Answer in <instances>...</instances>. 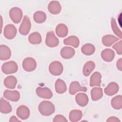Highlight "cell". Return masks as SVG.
<instances>
[{"instance_id":"obj_23","label":"cell","mask_w":122,"mask_h":122,"mask_svg":"<svg viewBox=\"0 0 122 122\" xmlns=\"http://www.w3.org/2000/svg\"><path fill=\"white\" fill-rule=\"evenodd\" d=\"M95 67V64L93 61H90L86 62L83 67V74L86 77L89 76L91 72L93 71Z\"/></svg>"},{"instance_id":"obj_27","label":"cell","mask_w":122,"mask_h":122,"mask_svg":"<svg viewBox=\"0 0 122 122\" xmlns=\"http://www.w3.org/2000/svg\"><path fill=\"white\" fill-rule=\"evenodd\" d=\"M82 112L79 110H71L69 113V119L71 122H76L79 121L82 118Z\"/></svg>"},{"instance_id":"obj_15","label":"cell","mask_w":122,"mask_h":122,"mask_svg":"<svg viewBox=\"0 0 122 122\" xmlns=\"http://www.w3.org/2000/svg\"><path fill=\"white\" fill-rule=\"evenodd\" d=\"M75 101L79 106L84 107L88 103L89 98L85 93L80 92L75 96Z\"/></svg>"},{"instance_id":"obj_7","label":"cell","mask_w":122,"mask_h":122,"mask_svg":"<svg viewBox=\"0 0 122 122\" xmlns=\"http://www.w3.org/2000/svg\"><path fill=\"white\" fill-rule=\"evenodd\" d=\"M37 66V62L35 60L31 57L25 58L22 62V67L23 69L28 72L34 71Z\"/></svg>"},{"instance_id":"obj_19","label":"cell","mask_w":122,"mask_h":122,"mask_svg":"<svg viewBox=\"0 0 122 122\" xmlns=\"http://www.w3.org/2000/svg\"><path fill=\"white\" fill-rule=\"evenodd\" d=\"M11 51L9 47L5 45H0V59L6 61L10 58Z\"/></svg>"},{"instance_id":"obj_37","label":"cell","mask_w":122,"mask_h":122,"mask_svg":"<svg viewBox=\"0 0 122 122\" xmlns=\"http://www.w3.org/2000/svg\"><path fill=\"white\" fill-rule=\"evenodd\" d=\"M116 66L119 71H122V58H120L119 60H118L117 63H116Z\"/></svg>"},{"instance_id":"obj_2","label":"cell","mask_w":122,"mask_h":122,"mask_svg":"<svg viewBox=\"0 0 122 122\" xmlns=\"http://www.w3.org/2000/svg\"><path fill=\"white\" fill-rule=\"evenodd\" d=\"M18 69V67L17 63L12 61L6 62L1 66V71L6 74L14 73L17 71Z\"/></svg>"},{"instance_id":"obj_3","label":"cell","mask_w":122,"mask_h":122,"mask_svg":"<svg viewBox=\"0 0 122 122\" xmlns=\"http://www.w3.org/2000/svg\"><path fill=\"white\" fill-rule=\"evenodd\" d=\"M49 71L53 75H60L63 72V66L62 64L57 61H53L51 62L49 66Z\"/></svg>"},{"instance_id":"obj_6","label":"cell","mask_w":122,"mask_h":122,"mask_svg":"<svg viewBox=\"0 0 122 122\" xmlns=\"http://www.w3.org/2000/svg\"><path fill=\"white\" fill-rule=\"evenodd\" d=\"M45 43L48 47L53 48L57 47L59 43L58 38L52 31H49L46 34Z\"/></svg>"},{"instance_id":"obj_30","label":"cell","mask_w":122,"mask_h":122,"mask_svg":"<svg viewBox=\"0 0 122 122\" xmlns=\"http://www.w3.org/2000/svg\"><path fill=\"white\" fill-rule=\"evenodd\" d=\"M82 53L86 55H91L95 51V46L91 43H86L82 46L81 48Z\"/></svg>"},{"instance_id":"obj_18","label":"cell","mask_w":122,"mask_h":122,"mask_svg":"<svg viewBox=\"0 0 122 122\" xmlns=\"http://www.w3.org/2000/svg\"><path fill=\"white\" fill-rule=\"evenodd\" d=\"M102 75L98 71L94 72L92 73L90 77V85L91 87L93 86H101Z\"/></svg>"},{"instance_id":"obj_11","label":"cell","mask_w":122,"mask_h":122,"mask_svg":"<svg viewBox=\"0 0 122 122\" xmlns=\"http://www.w3.org/2000/svg\"><path fill=\"white\" fill-rule=\"evenodd\" d=\"M87 90L86 87L81 86L77 81H72L70 85L69 93L71 95H74L76 92L81 91L86 92Z\"/></svg>"},{"instance_id":"obj_21","label":"cell","mask_w":122,"mask_h":122,"mask_svg":"<svg viewBox=\"0 0 122 122\" xmlns=\"http://www.w3.org/2000/svg\"><path fill=\"white\" fill-rule=\"evenodd\" d=\"M55 31L58 37L63 38L67 35L68 33V29L65 24L60 23L57 25L55 28Z\"/></svg>"},{"instance_id":"obj_14","label":"cell","mask_w":122,"mask_h":122,"mask_svg":"<svg viewBox=\"0 0 122 122\" xmlns=\"http://www.w3.org/2000/svg\"><path fill=\"white\" fill-rule=\"evenodd\" d=\"M48 9L49 11L53 14H58L61 10V6L58 1H51L48 4Z\"/></svg>"},{"instance_id":"obj_36","label":"cell","mask_w":122,"mask_h":122,"mask_svg":"<svg viewBox=\"0 0 122 122\" xmlns=\"http://www.w3.org/2000/svg\"><path fill=\"white\" fill-rule=\"evenodd\" d=\"M107 122H120L121 121L117 117L115 116H111L108 118L106 120Z\"/></svg>"},{"instance_id":"obj_1","label":"cell","mask_w":122,"mask_h":122,"mask_svg":"<svg viewBox=\"0 0 122 122\" xmlns=\"http://www.w3.org/2000/svg\"><path fill=\"white\" fill-rule=\"evenodd\" d=\"M38 109L41 114L43 116H50L55 112L54 104L50 101H43L40 102Z\"/></svg>"},{"instance_id":"obj_31","label":"cell","mask_w":122,"mask_h":122,"mask_svg":"<svg viewBox=\"0 0 122 122\" xmlns=\"http://www.w3.org/2000/svg\"><path fill=\"white\" fill-rule=\"evenodd\" d=\"M46 14L42 11L39 10L36 11L33 16L34 20L38 23H42L46 20Z\"/></svg>"},{"instance_id":"obj_17","label":"cell","mask_w":122,"mask_h":122,"mask_svg":"<svg viewBox=\"0 0 122 122\" xmlns=\"http://www.w3.org/2000/svg\"><path fill=\"white\" fill-rule=\"evenodd\" d=\"M75 50L72 48L65 46L61 49L60 51V54L62 58L69 59L73 57L75 54Z\"/></svg>"},{"instance_id":"obj_24","label":"cell","mask_w":122,"mask_h":122,"mask_svg":"<svg viewBox=\"0 0 122 122\" xmlns=\"http://www.w3.org/2000/svg\"><path fill=\"white\" fill-rule=\"evenodd\" d=\"M17 83V78L14 76H8L4 80V85L5 86L10 89H14Z\"/></svg>"},{"instance_id":"obj_25","label":"cell","mask_w":122,"mask_h":122,"mask_svg":"<svg viewBox=\"0 0 122 122\" xmlns=\"http://www.w3.org/2000/svg\"><path fill=\"white\" fill-rule=\"evenodd\" d=\"M55 88L56 92L59 94H62L66 92L67 86L65 82L61 79H58L55 83Z\"/></svg>"},{"instance_id":"obj_29","label":"cell","mask_w":122,"mask_h":122,"mask_svg":"<svg viewBox=\"0 0 122 122\" xmlns=\"http://www.w3.org/2000/svg\"><path fill=\"white\" fill-rule=\"evenodd\" d=\"M29 42L32 44H39L41 42V37L38 32H34L30 33L28 37Z\"/></svg>"},{"instance_id":"obj_20","label":"cell","mask_w":122,"mask_h":122,"mask_svg":"<svg viewBox=\"0 0 122 122\" xmlns=\"http://www.w3.org/2000/svg\"><path fill=\"white\" fill-rule=\"evenodd\" d=\"M119 38L112 35H106L102 37V44L106 47H110L112 46L114 43L119 41Z\"/></svg>"},{"instance_id":"obj_12","label":"cell","mask_w":122,"mask_h":122,"mask_svg":"<svg viewBox=\"0 0 122 122\" xmlns=\"http://www.w3.org/2000/svg\"><path fill=\"white\" fill-rule=\"evenodd\" d=\"M16 114L19 118L22 120H26L30 116V111L27 106L20 105L17 108Z\"/></svg>"},{"instance_id":"obj_35","label":"cell","mask_w":122,"mask_h":122,"mask_svg":"<svg viewBox=\"0 0 122 122\" xmlns=\"http://www.w3.org/2000/svg\"><path fill=\"white\" fill-rule=\"evenodd\" d=\"M53 121L54 122H68L67 120L66 119V118L63 116V115H61V114H58V115H56L53 120Z\"/></svg>"},{"instance_id":"obj_4","label":"cell","mask_w":122,"mask_h":122,"mask_svg":"<svg viewBox=\"0 0 122 122\" xmlns=\"http://www.w3.org/2000/svg\"><path fill=\"white\" fill-rule=\"evenodd\" d=\"M22 11L18 7L12 8L9 11V15L12 21L15 23H19L22 17Z\"/></svg>"},{"instance_id":"obj_16","label":"cell","mask_w":122,"mask_h":122,"mask_svg":"<svg viewBox=\"0 0 122 122\" xmlns=\"http://www.w3.org/2000/svg\"><path fill=\"white\" fill-rule=\"evenodd\" d=\"M101 55L103 60L107 62H111L114 58L115 52L111 49H105L102 51Z\"/></svg>"},{"instance_id":"obj_5","label":"cell","mask_w":122,"mask_h":122,"mask_svg":"<svg viewBox=\"0 0 122 122\" xmlns=\"http://www.w3.org/2000/svg\"><path fill=\"white\" fill-rule=\"evenodd\" d=\"M31 23L30 18L27 16H24L19 27V32L22 35H26L29 33Z\"/></svg>"},{"instance_id":"obj_13","label":"cell","mask_w":122,"mask_h":122,"mask_svg":"<svg viewBox=\"0 0 122 122\" xmlns=\"http://www.w3.org/2000/svg\"><path fill=\"white\" fill-rule=\"evenodd\" d=\"M119 85L115 82H111L104 88V92L108 96H112L116 94L119 91Z\"/></svg>"},{"instance_id":"obj_22","label":"cell","mask_w":122,"mask_h":122,"mask_svg":"<svg viewBox=\"0 0 122 122\" xmlns=\"http://www.w3.org/2000/svg\"><path fill=\"white\" fill-rule=\"evenodd\" d=\"M63 43L66 45H70L76 48L79 45L80 41L77 36L72 35L64 39Z\"/></svg>"},{"instance_id":"obj_26","label":"cell","mask_w":122,"mask_h":122,"mask_svg":"<svg viewBox=\"0 0 122 122\" xmlns=\"http://www.w3.org/2000/svg\"><path fill=\"white\" fill-rule=\"evenodd\" d=\"M0 111L2 113H9L12 111V107L10 102L1 98L0 101Z\"/></svg>"},{"instance_id":"obj_34","label":"cell","mask_w":122,"mask_h":122,"mask_svg":"<svg viewBox=\"0 0 122 122\" xmlns=\"http://www.w3.org/2000/svg\"><path fill=\"white\" fill-rule=\"evenodd\" d=\"M122 40H121L119 41L116 42L115 44H114L112 46V48L116 51L118 54L121 55L122 53Z\"/></svg>"},{"instance_id":"obj_10","label":"cell","mask_w":122,"mask_h":122,"mask_svg":"<svg viewBox=\"0 0 122 122\" xmlns=\"http://www.w3.org/2000/svg\"><path fill=\"white\" fill-rule=\"evenodd\" d=\"M3 96L5 99L12 102H17L20 98V94L17 90H6L3 92Z\"/></svg>"},{"instance_id":"obj_28","label":"cell","mask_w":122,"mask_h":122,"mask_svg":"<svg viewBox=\"0 0 122 122\" xmlns=\"http://www.w3.org/2000/svg\"><path fill=\"white\" fill-rule=\"evenodd\" d=\"M91 98L94 101H98L103 96L102 89L101 87H94L91 90Z\"/></svg>"},{"instance_id":"obj_32","label":"cell","mask_w":122,"mask_h":122,"mask_svg":"<svg viewBox=\"0 0 122 122\" xmlns=\"http://www.w3.org/2000/svg\"><path fill=\"white\" fill-rule=\"evenodd\" d=\"M111 105L112 108L116 110H120L122 108V96L119 95L113 97L111 100Z\"/></svg>"},{"instance_id":"obj_8","label":"cell","mask_w":122,"mask_h":122,"mask_svg":"<svg viewBox=\"0 0 122 122\" xmlns=\"http://www.w3.org/2000/svg\"><path fill=\"white\" fill-rule=\"evenodd\" d=\"M17 32V29L15 26L11 24H9L4 27L3 34L6 39L11 40L16 36Z\"/></svg>"},{"instance_id":"obj_9","label":"cell","mask_w":122,"mask_h":122,"mask_svg":"<svg viewBox=\"0 0 122 122\" xmlns=\"http://www.w3.org/2000/svg\"><path fill=\"white\" fill-rule=\"evenodd\" d=\"M37 95L43 99H51L52 97V92L47 87H38L36 90Z\"/></svg>"},{"instance_id":"obj_33","label":"cell","mask_w":122,"mask_h":122,"mask_svg":"<svg viewBox=\"0 0 122 122\" xmlns=\"http://www.w3.org/2000/svg\"><path fill=\"white\" fill-rule=\"evenodd\" d=\"M111 26L112 29L113 30V33L117 36L119 39H122V33L121 29L119 28L117 25V22L115 19L114 18H112L111 19Z\"/></svg>"},{"instance_id":"obj_38","label":"cell","mask_w":122,"mask_h":122,"mask_svg":"<svg viewBox=\"0 0 122 122\" xmlns=\"http://www.w3.org/2000/svg\"><path fill=\"white\" fill-rule=\"evenodd\" d=\"M9 122H21V121L18 119L16 118V117H15V116H12L10 117Z\"/></svg>"}]
</instances>
